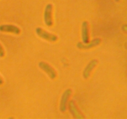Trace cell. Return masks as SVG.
Returning a JSON list of instances; mask_svg holds the SVG:
<instances>
[{"label":"cell","instance_id":"obj_1","mask_svg":"<svg viewBox=\"0 0 127 119\" xmlns=\"http://www.w3.org/2000/svg\"><path fill=\"white\" fill-rule=\"evenodd\" d=\"M36 33L41 37L42 38L46 40L50 41V42H54L58 40V37L55 35L53 34V33H49V32H47L45 30L43 29L40 28V27H37L35 29Z\"/></svg>","mask_w":127,"mask_h":119},{"label":"cell","instance_id":"obj_2","mask_svg":"<svg viewBox=\"0 0 127 119\" xmlns=\"http://www.w3.org/2000/svg\"><path fill=\"white\" fill-rule=\"evenodd\" d=\"M38 66L44 71L52 79H54L57 77V73L53 67L44 61H40L38 63Z\"/></svg>","mask_w":127,"mask_h":119},{"label":"cell","instance_id":"obj_3","mask_svg":"<svg viewBox=\"0 0 127 119\" xmlns=\"http://www.w3.org/2000/svg\"><path fill=\"white\" fill-rule=\"evenodd\" d=\"M52 12H53V6L52 4H48L46 6L44 11V21L45 24L48 27H51L53 25Z\"/></svg>","mask_w":127,"mask_h":119},{"label":"cell","instance_id":"obj_4","mask_svg":"<svg viewBox=\"0 0 127 119\" xmlns=\"http://www.w3.org/2000/svg\"><path fill=\"white\" fill-rule=\"evenodd\" d=\"M72 94V90L71 89H68L63 92L62 96L60 101V109L62 112H64L66 110L67 103L69 98L70 97Z\"/></svg>","mask_w":127,"mask_h":119},{"label":"cell","instance_id":"obj_5","mask_svg":"<svg viewBox=\"0 0 127 119\" xmlns=\"http://www.w3.org/2000/svg\"><path fill=\"white\" fill-rule=\"evenodd\" d=\"M68 108H69V110L71 112V114H72L73 117L74 118H76V119H84V117L83 116V114L79 112V110H78V107L76 105V104L74 103V100H70L69 102V104H68Z\"/></svg>","mask_w":127,"mask_h":119},{"label":"cell","instance_id":"obj_6","mask_svg":"<svg viewBox=\"0 0 127 119\" xmlns=\"http://www.w3.org/2000/svg\"><path fill=\"white\" fill-rule=\"evenodd\" d=\"M101 42V40L99 38H95L91 41L90 43L88 42V43H84L82 42H79L77 43V47L80 49H89V48H93L94 47L99 45Z\"/></svg>","mask_w":127,"mask_h":119},{"label":"cell","instance_id":"obj_7","mask_svg":"<svg viewBox=\"0 0 127 119\" xmlns=\"http://www.w3.org/2000/svg\"><path fill=\"white\" fill-rule=\"evenodd\" d=\"M0 31L3 32H11L18 35L21 32V30L18 27L11 24H4L0 26Z\"/></svg>","mask_w":127,"mask_h":119},{"label":"cell","instance_id":"obj_8","mask_svg":"<svg viewBox=\"0 0 127 119\" xmlns=\"http://www.w3.org/2000/svg\"><path fill=\"white\" fill-rule=\"evenodd\" d=\"M97 63L98 61L96 59L93 60H91L89 63H88V65H87L86 67L85 68V69H84V71H83V77H84V79H88V78H89L91 71L93 70V69L96 66Z\"/></svg>","mask_w":127,"mask_h":119},{"label":"cell","instance_id":"obj_9","mask_svg":"<svg viewBox=\"0 0 127 119\" xmlns=\"http://www.w3.org/2000/svg\"><path fill=\"white\" fill-rule=\"evenodd\" d=\"M81 38L84 43H88L89 42V25L87 21H84L82 23Z\"/></svg>","mask_w":127,"mask_h":119},{"label":"cell","instance_id":"obj_10","mask_svg":"<svg viewBox=\"0 0 127 119\" xmlns=\"http://www.w3.org/2000/svg\"><path fill=\"white\" fill-rule=\"evenodd\" d=\"M4 56V50L1 45L0 44V57H3Z\"/></svg>","mask_w":127,"mask_h":119},{"label":"cell","instance_id":"obj_11","mask_svg":"<svg viewBox=\"0 0 127 119\" xmlns=\"http://www.w3.org/2000/svg\"><path fill=\"white\" fill-rule=\"evenodd\" d=\"M2 84H3V80H2V78L0 76V85H2Z\"/></svg>","mask_w":127,"mask_h":119},{"label":"cell","instance_id":"obj_12","mask_svg":"<svg viewBox=\"0 0 127 119\" xmlns=\"http://www.w3.org/2000/svg\"><path fill=\"white\" fill-rule=\"evenodd\" d=\"M119 1H120V0H115V1H117V2H119Z\"/></svg>","mask_w":127,"mask_h":119}]
</instances>
